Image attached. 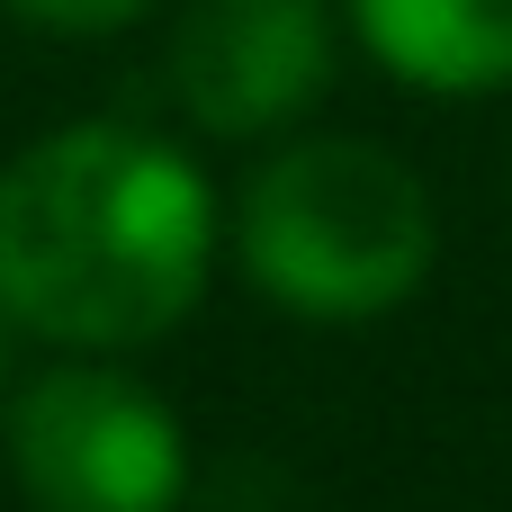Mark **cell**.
Wrapping results in <instances>:
<instances>
[{
  "label": "cell",
  "mask_w": 512,
  "mask_h": 512,
  "mask_svg": "<svg viewBox=\"0 0 512 512\" xmlns=\"http://www.w3.org/2000/svg\"><path fill=\"white\" fill-rule=\"evenodd\" d=\"M243 279L306 324H369L432 279L441 225L405 153L369 135H306L243 180Z\"/></svg>",
  "instance_id": "2"
},
{
  "label": "cell",
  "mask_w": 512,
  "mask_h": 512,
  "mask_svg": "<svg viewBox=\"0 0 512 512\" xmlns=\"http://www.w3.org/2000/svg\"><path fill=\"white\" fill-rule=\"evenodd\" d=\"M216 261V198L198 162L144 126H54L0 171V306L63 351H144Z\"/></svg>",
  "instance_id": "1"
},
{
  "label": "cell",
  "mask_w": 512,
  "mask_h": 512,
  "mask_svg": "<svg viewBox=\"0 0 512 512\" xmlns=\"http://www.w3.org/2000/svg\"><path fill=\"white\" fill-rule=\"evenodd\" d=\"M360 45L441 99H477L512 81V0H351Z\"/></svg>",
  "instance_id": "5"
},
{
  "label": "cell",
  "mask_w": 512,
  "mask_h": 512,
  "mask_svg": "<svg viewBox=\"0 0 512 512\" xmlns=\"http://www.w3.org/2000/svg\"><path fill=\"white\" fill-rule=\"evenodd\" d=\"M9 468L36 512H180L189 441L180 414L99 360L45 369L9 414Z\"/></svg>",
  "instance_id": "3"
},
{
  "label": "cell",
  "mask_w": 512,
  "mask_h": 512,
  "mask_svg": "<svg viewBox=\"0 0 512 512\" xmlns=\"http://www.w3.org/2000/svg\"><path fill=\"white\" fill-rule=\"evenodd\" d=\"M0 9L27 18V27H45V36H117V27L153 18L162 0H0Z\"/></svg>",
  "instance_id": "6"
},
{
  "label": "cell",
  "mask_w": 512,
  "mask_h": 512,
  "mask_svg": "<svg viewBox=\"0 0 512 512\" xmlns=\"http://www.w3.org/2000/svg\"><path fill=\"white\" fill-rule=\"evenodd\" d=\"M333 90V9L324 0H189L171 27V99L198 135L252 144L297 126Z\"/></svg>",
  "instance_id": "4"
},
{
  "label": "cell",
  "mask_w": 512,
  "mask_h": 512,
  "mask_svg": "<svg viewBox=\"0 0 512 512\" xmlns=\"http://www.w3.org/2000/svg\"><path fill=\"white\" fill-rule=\"evenodd\" d=\"M0 333H9V306H0Z\"/></svg>",
  "instance_id": "7"
}]
</instances>
